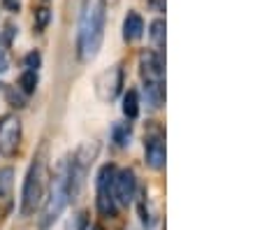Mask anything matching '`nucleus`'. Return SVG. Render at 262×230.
Returning a JSON list of instances; mask_svg holds the SVG:
<instances>
[{
	"instance_id": "obj_4",
	"label": "nucleus",
	"mask_w": 262,
	"mask_h": 230,
	"mask_svg": "<svg viewBox=\"0 0 262 230\" xmlns=\"http://www.w3.org/2000/svg\"><path fill=\"white\" fill-rule=\"evenodd\" d=\"M24 140V128H21V119L16 114L0 116V156L12 158L16 156Z\"/></svg>"
},
{
	"instance_id": "obj_15",
	"label": "nucleus",
	"mask_w": 262,
	"mask_h": 230,
	"mask_svg": "<svg viewBox=\"0 0 262 230\" xmlns=\"http://www.w3.org/2000/svg\"><path fill=\"white\" fill-rule=\"evenodd\" d=\"M148 35H151V42H154L156 49H163V47H165V21L163 19H156L154 24H151Z\"/></svg>"
},
{
	"instance_id": "obj_22",
	"label": "nucleus",
	"mask_w": 262,
	"mask_h": 230,
	"mask_svg": "<svg viewBox=\"0 0 262 230\" xmlns=\"http://www.w3.org/2000/svg\"><path fill=\"white\" fill-rule=\"evenodd\" d=\"M3 5H5L10 12H19V7H21V0H3Z\"/></svg>"
},
{
	"instance_id": "obj_20",
	"label": "nucleus",
	"mask_w": 262,
	"mask_h": 230,
	"mask_svg": "<svg viewBox=\"0 0 262 230\" xmlns=\"http://www.w3.org/2000/svg\"><path fill=\"white\" fill-rule=\"evenodd\" d=\"M40 65H42V56H40V51H30V54L24 58V68H28V70H37Z\"/></svg>"
},
{
	"instance_id": "obj_3",
	"label": "nucleus",
	"mask_w": 262,
	"mask_h": 230,
	"mask_svg": "<svg viewBox=\"0 0 262 230\" xmlns=\"http://www.w3.org/2000/svg\"><path fill=\"white\" fill-rule=\"evenodd\" d=\"M51 179V189L47 200L42 202V216H40V228H49L60 214L68 207L70 198H72V186H70V160L60 158L58 165L54 168V175Z\"/></svg>"
},
{
	"instance_id": "obj_19",
	"label": "nucleus",
	"mask_w": 262,
	"mask_h": 230,
	"mask_svg": "<svg viewBox=\"0 0 262 230\" xmlns=\"http://www.w3.org/2000/svg\"><path fill=\"white\" fill-rule=\"evenodd\" d=\"M12 177H14V170L12 168H5L0 170V195H7L12 189Z\"/></svg>"
},
{
	"instance_id": "obj_8",
	"label": "nucleus",
	"mask_w": 262,
	"mask_h": 230,
	"mask_svg": "<svg viewBox=\"0 0 262 230\" xmlns=\"http://www.w3.org/2000/svg\"><path fill=\"white\" fill-rule=\"evenodd\" d=\"M144 156H146L148 168H154V170H163L165 168L167 151H165V140L160 133H154V135L146 137V142H144Z\"/></svg>"
},
{
	"instance_id": "obj_6",
	"label": "nucleus",
	"mask_w": 262,
	"mask_h": 230,
	"mask_svg": "<svg viewBox=\"0 0 262 230\" xmlns=\"http://www.w3.org/2000/svg\"><path fill=\"white\" fill-rule=\"evenodd\" d=\"M137 193V177L133 170H121L114 177V198L119 205H130Z\"/></svg>"
},
{
	"instance_id": "obj_18",
	"label": "nucleus",
	"mask_w": 262,
	"mask_h": 230,
	"mask_svg": "<svg viewBox=\"0 0 262 230\" xmlns=\"http://www.w3.org/2000/svg\"><path fill=\"white\" fill-rule=\"evenodd\" d=\"M49 21H51V12H49V7H40V10L35 12V28L40 30H45L47 26H49Z\"/></svg>"
},
{
	"instance_id": "obj_14",
	"label": "nucleus",
	"mask_w": 262,
	"mask_h": 230,
	"mask_svg": "<svg viewBox=\"0 0 262 230\" xmlns=\"http://www.w3.org/2000/svg\"><path fill=\"white\" fill-rule=\"evenodd\" d=\"M130 135H133L130 123H114V128H112V140L116 142V147H125V144H128Z\"/></svg>"
},
{
	"instance_id": "obj_13",
	"label": "nucleus",
	"mask_w": 262,
	"mask_h": 230,
	"mask_svg": "<svg viewBox=\"0 0 262 230\" xmlns=\"http://www.w3.org/2000/svg\"><path fill=\"white\" fill-rule=\"evenodd\" d=\"M37 81H40L37 70H28V68H26L19 77V89L24 91L26 95H30V93H35V89H37Z\"/></svg>"
},
{
	"instance_id": "obj_1",
	"label": "nucleus",
	"mask_w": 262,
	"mask_h": 230,
	"mask_svg": "<svg viewBox=\"0 0 262 230\" xmlns=\"http://www.w3.org/2000/svg\"><path fill=\"white\" fill-rule=\"evenodd\" d=\"M104 19H107V0H84L77 30V54L79 60L89 63L98 56L104 40Z\"/></svg>"
},
{
	"instance_id": "obj_7",
	"label": "nucleus",
	"mask_w": 262,
	"mask_h": 230,
	"mask_svg": "<svg viewBox=\"0 0 262 230\" xmlns=\"http://www.w3.org/2000/svg\"><path fill=\"white\" fill-rule=\"evenodd\" d=\"M139 75L144 84H160L163 81V58L156 51H146L139 56Z\"/></svg>"
},
{
	"instance_id": "obj_16",
	"label": "nucleus",
	"mask_w": 262,
	"mask_h": 230,
	"mask_svg": "<svg viewBox=\"0 0 262 230\" xmlns=\"http://www.w3.org/2000/svg\"><path fill=\"white\" fill-rule=\"evenodd\" d=\"M5 95H7V102H10L12 107H26V98H28V95H26L19 86H7Z\"/></svg>"
},
{
	"instance_id": "obj_5",
	"label": "nucleus",
	"mask_w": 262,
	"mask_h": 230,
	"mask_svg": "<svg viewBox=\"0 0 262 230\" xmlns=\"http://www.w3.org/2000/svg\"><path fill=\"white\" fill-rule=\"evenodd\" d=\"M121 86H123V70H121V65L102 70L95 77V95H98L102 102L114 100L116 95L121 93Z\"/></svg>"
},
{
	"instance_id": "obj_10",
	"label": "nucleus",
	"mask_w": 262,
	"mask_h": 230,
	"mask_svg": "<svg viewBox=\"0 0 262 230\" xmlns=\"http://www.w3.org/2000/svg\"><path fill=\"white\" fill-rule=\"evenodd\" d=\"M95 207L104 219H114L116 216V198L112 191H98V198H95Z\"/></svg>"
},
{
	"instance_id": "obj_12",
	"label": "nucleus",
	"mask_w": 262,
	"mask_h": 230,
	"mask_svg": "<svg viewBox=\"0 0 262 230\" xmlns=\"http://www.w3.org/2000/svg\"><path fill=\"white\" fill-rule=\"evenodd\" d=\"M123 114L128 121L137 119V114H139V95L135 89H130L128 93L123 95Z\"/></svg>"
},
{
	"instance_id": "obj_23",
	"label": "nucleus",
	"mask_w": 262,
	"mask_h": 230,
	"mask_svg": "<svg viewBox=\"0 0 262 230\" xmlns=\"http://www.w3.org/2000/svg\"><path fill=\"white\" fill-rule=\"evenodd\" d=\"M107 3H116V0H107Z\"/></svg>"
},
{
	"instance_id": "obj_21",
	"label": "nucleus",
	"mask_w": 262,
	"mask_h": 230,
	"mask_svg": "<svg viewBox=\"0 0 262 230\" xmlns=\"http://www.w3.org/2000/svg\"><path fill=\"white\" fill-rule=\"evenodd\" d=\"M7 70H10V56H7L5 49H0V75Z\"/></svg>"
},
{
	"instance_id": "obj_11",
	"label": "nucleus",
	"mask_w": 262,
	"mask_h": 230,
	"mask_svg": "<svg viewBox=\"0 0 262 230\" xmlns=\"http://www.w3.org/2000/svg\"><path fill=\"white\" fill-rule=\"evenodd\" d=\"M144 95H146L148 107H151V110H158L165 100L163 81H160V84H144Z\"/></svg>"
},
{
	"instance_id": "obj_9",
	"label": "nucleus",
	"mask_w": 262,
	"mask_h": 230,
	"mask_svg": "<svg viewBox=\"0 0 262 230\" xmlns=\"http://www.w3.org/2000/svg\"><path fill=\"white\" fill-rule=\"evenodd\" d=\"M144 35V19L137 12H128L123 19V40L125 42H137Z\"/></svg>"
},
{
	"instance_id": "obj_2",
	"label": "nucleus",
	"mask_w": 262,
	"mask_h": 230,
	"mask_svg": "<svg viewBox=\"0 0 262 230\" xmlns=\"http://www.w3.org/2000/svg\"><path fill=\"white\" fill-rule=\"evenodd\" d=\"M47 179H49V168H47V147H40V151L35 154L33 163H30L28 172L24 179V189H21V216H30L40 210L45 202V191Z\"/></svg>"
},
{
	"instance_id": "obj_17",
	"label": "nucleus",
	"mask_w": 262,
	"mask_h": 230,
	"mask_svg": "<svg viewBox=\"0 0 262 230\" xmlns=\"http://www.w3.org/2000/svg\"><path fill=\"white\" fill-rule=\"evenodd\" d=\"M65 230H89V214H86V212H77V214L68 221Z\"/></svg>"
}]
</instances>
